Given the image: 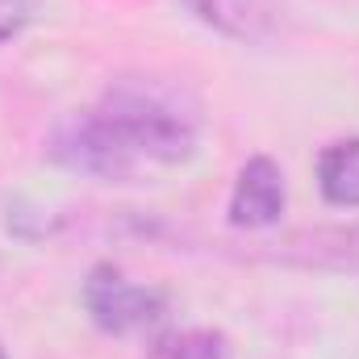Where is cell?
Wrapping results in <instances>:
<instances>
[{"mask_svg": "<svg viewBox=\"0 0 359 359\" xmlns=\"http://www.w3.org/2000/svg\"><path fill=\"white\" fill-rule=\"evenodd\" d=\"M201 21L217 25L222 34L230 38H243V42H255L264 38L276 21V0H184Z\"/></svg>", "mask_w": 359, "mask_h": 359, "instance_id": "277c9868", "label": "cell"}, {"mask_svg": "<svg viewBox=\"0 0 359 359\" xmlns=\"http://www.w3.org/2000/svg\"><path fill=\"white\" fill-rule=\"evenodd\" d=\"M318 184L330 205L355 209L359 205V138L330 142L318 159Z\"/></svg>", "mask_w": 359, "mask_h": 359, "instance_id": "5b68a950", "label": "cell"}, {"mask_svg": "<svg viewBox=\"0 0 359 359\" xmlns=\"http://www.w3.org/2000/svg\"><path fill=\"white\" fill-rule=\"evenodd\" d=\"M196 147V117L159 84H117L88 117H80L55 155L92 176H130L142 163H180Z\"/></svg>", "mask_w": 359, "mask_h": 359, "instance_id": "6da1fadb", "label": "cell"}, {"mask_svg": "<svg viewBox=\"0 0 359 359\" xmlns=\"http://www.w3.org/2000/svg\"><path fill=\"white\" fill-rule=\"evenodd\" d=\"M284 209V176L271 159H251L238 180H234V196H230V222L234 226H247V230H259L271 226Z\"/></svg>", "mask_w": 359, "mask_h": 359, "instance_id": "3957f363", "label": "cell"}, {"mask_svg": "<svg viewBox=\"0 0 359 359\" xmlns=\"http://www.w3.org/2000/svg\"><path fill=\"white\" fill-rule=\"evenodd\" d=\"M84 305H88L92 322L109 334H138L147 326H155L168 309V297L159 288L134 284L130 276L113 264H100L88 271L84 284Z\"/></svg>", "mask_w": 359, "mask_h": 359, "instance_id": "7a4b0ae2", "label": "cell"}, {"mask_svg": "<svg viewBox=\"0 0 359 359\" xmlns=\"http://www.w3.org/2000/svg\"><path fill=\"white\" fill-rule=\"evenodd\" d=\"M38 13V0H0V42L17 38Z\"/></svg>", "mask_w": 359, "mask_h": 359, "instance_id": "52a82bcc", "label": "cell"}, {"mask_svg": "<svg viewBox=\"0 0 359 359\" xmlns=\"http://www.w3.org/2000/svg\"><path fill=\"white\" fill-rule=\"evenodd\" d=\"M0 359H8V355H4V351H0Z\"/></svg>", "mask_w": 359, "mask_h": 359, "instance_id": "ba28073f", "label": "cell"}, {"mask_svg": "<svg viewBox=\"0 0 359 359\" xmlns=\"http://www.w3.org/2000/svg\"><path fill=\"white\" fill-rule=\"evenodd\" d=\"M226 355H230V347H226V334H217V330H172L151 347V359H226Z\"/></svg>", "mask_w": 359, "mask_h": 359, "instance_id": "8992f818", "label": "cell"}]
</instances>
